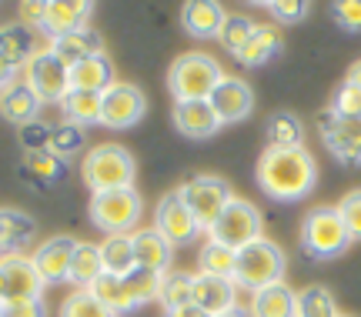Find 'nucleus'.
Wrapping results in <instances>:
<instances>
[{
	"label": "nucleus",
	"instance_id": "obj_26",
	"mask_svg": "<svg viewBox=\"0 0 361 317\" xmlns=\"http://www.w3.org/2000/svg\"><path fill=\"white\" fill-rule=\"evenodd\" d=\"M264 140H268V151H295L305 147V124L301 117L291 111H278L268 117L264 124Z\"/></svg>",
	"mask_w": 361,
	"mask_h": 317
},
{
	"label": "nucleus",
	"instance_id": "obj_53",
	"mask_svg": "<svg viewBox=\"0 0 361 317\" xmlns=\"http://www.w3.org/2000/svg\"><path fill=\"white\" fill-rule=\"evenodd\" d=\"M341 317H351V314H341Z\"/></svg>",
	"mask_w": 361,
	"mask_h": 317
},
{
	"label": "nucleus",
	"instance_id": "obj_19",
	"mask_svg": "<svg viewBox=\"0 0 361 317\" xmlns=\"http://www.w3.org/2000/svg\"><path fill=\"white\" fill-rule=\"evenodd\" d=\"M134 241V261L141 271H151V274H168L171 271V257H174V247H171L161 230L151 224V228H137L130 234Z\"/></svg>",
	"mask_w": 361,
	"mask_h": 317
},
{
	"label": "nucleus",
	"instance_id": "obj_6",
	"mask_svg": "<svg viewBox=\"0 0 361 317\" xmlns=\"http://www.w3.org/2000/svg\"><path fill=\"white\" fill-rule=\"evenodd\" d=\"M141 214H144V201L134 187L107 190V194H94L90 197V220L107 237H114V234H134L137 224H141Z\"/></svg>",
	"mask_w": 361,
	"mask_h": 317
},
{
	"label": "nucleus",
	"instance_id": "obj_29",
	"mask_svg": "<svg viewBox=\"0 0 361 317\" xmlns=\"http://www.w3.org/2000/svg\"><path fill=\"white\" fill-rule=\"evenodd\" d=\"M97 301H101L111 314H130L134 307H137V301H134V294H130V284H128V278H117V274H107L104 271L101 278L94 280L87 287Z\"/></svg>",
	"mask_w": 361,
	"mask_h": 317
},
{
	"label": "nucleus",
	"instance_id": "obj_33",
	"mask_svg": "<svg viewBox=\"0 0 361 317\" xmlns=\"http://www.w3.org/2000/svg\"><path fill=\"white\" fill-rule=\"evenodd\" d=\"M61 111H64V120L78 127H94L101 124V94H87V90H71L64 101H61Z\"/></svg>",
	"mask_w": 361,
	"mask_h": 317
},
{
	"label": "nucleus",
	"instance_id": "obj_31",
	"mask_svg": "<svg viewBox=\"0 0 361 317\" xmlns=\"http://www.w3.org/2000/svg\"><path fill=\"white\" fill-rule=\"evenodd\" d=\"M101 261L107 274H117V278H130L137 271V261H134V241L130 234H114V237H104L101 241Z\"/></svg>",
	"mask_w": 361,
	"mask_h": 317
},
{
	"label": "nucleus",
	"instance_id": "obj_28",
	"mask_svg": "<svg viewBox=\"0 0 361 317\" xmlns=\"http://www.w3.org/2000/svg\"><path fill=\"white\" fill-rule=\"evenodd\" d=\"M34 234H37L34 217H27L24 211H13V207H0V257L20 254V247Z\"/></svg>",
	"mask_w": 361,
	"mask_h": 317
},
{
	"label": "nucleus",
	"instance_id": "obj_42",
	"mask_svg": "<svg viewBox=\"0 0 361 317\" xmlns=\"http://www.w3.org/2000/svg\"><path fill=\"white\" fill-rule=\"evenodd\" d=\"M264 11H268L278 24H298V20L308 17L311 4H305V0H268Z\"/></svg>",
	"mask_w": 361,
	"mask_h": 317
},
{
	"label": "nucleus",
	"instance_id": "obj_21",
	"mask_svg": "<svg viewBox=\"0 0 361 317\" xmlns=\"http://www.w3.org/2000/svg\"><path fill=\"white\" fill-rule=\"evenodd\" d=\"M224 20H228V11L214 0H191L180 7V24L194 40H218Z\"/></svg>",
	"mask_w": 361,
	"mask_h": 317
},
{
	"label": "nucleus",
	"instance_id": "obj_49",
	"mask_svg": "<svg viewBox=\"0 0 361 317\" xmlns=\"http://www.w3.org/2000/svg\"><path fill=\"white\" fill-rule=\"evenodd\" d=\"M164 317H207L201 307H194V304H188V307H178V311H164Z\"/></svg>",
	"mask_w": 361,
	"mask_h": 317
},
{
	"label": "nucleus",
	"instance_id": "obj_7",
	"mask_svg": "<svg viewBox=\"0 0 361 317\" xmlns=\"http://www.w3.org/2000/svg\"><path fill=\"white\" fill-rule=\"evenodd\" d=\"M207 237L218 244H228L234 251H245L247 244H255L264 237V220L261 211L245 197H231V204L221 211V217L214 220V228L207 230Z\"/></svg>",
	"mask_w": 361,
	"mask_h": 317
},
{
	"label": "nucleus",
	"instance_id": "obj_18",
	"mask_svg": "<svg viewBox=\"0 0 361 317\" xmlns=\"http://www.w3.org/2000/svg\"><path fill=\"white\" fill-rule=\"evenodd\" d=\"M40 107H44V101L34 94V87L24 80V74H17V80L0 94V117L13 127L34 124L40 114Z\"/></svg>",
	"mask_w": 361,
	"mask_h": 317
},
{
	"label": "nucleus",
	"instance_id": "obj_35",
	"mask_svg": "<svg viewBox=\"0 0 361 317\" xmlns=\"http://www.w3.org/2000/svg\"><path fill=\"white\" fill-rule=\"evenodd\" d=\"M194 297V274H184V271H168L161 278V294L157 301L164 304V311H178V307H188Z\"/></svg>",
	"mask_w": 361,
	"mask_h": 317
},
{
	"label": "nucleus",
	"instance_id": "obj_46",
	"mask_svg": "<svg viewBox=\"0 0 361 317\" xmlns=\"http://www.w3.org/2000/svg\"><path fill=\"white\" fill-rule=\"evenodd\" d=\"M0 317H47V307H44V297H34V301H11V304L0 307Z\"/></svg>",
	"mask_w": 361,
	"mask_h": 317
},
{
	"label": "nucleus",
	"instance_id": "obj_39",
	"mask_svg": "<svg viewBox=\"0 0 361 317\" xmlns=\"http://www.w3.org/2000/svg\"><path fill=\"white\" fill-rule=\"evenodd\" d=\"M61 317H117V314H111L90 291H71V297H64V304H61Z\"/></svg>",
	"mask_w": 361,
	"mask_h": 317
},
{
	"label": "nucleus",
	"instance_id": "obj_52",
	"mask_svg": "<svg viewBox=\"0 0 361 317\" xmlns=\"http://www.w3.org/2000/svg\"><path fill=\"white\" fill-rule=\"evenodd\" d=\"M7 304V297H4V284H0V307Z\"/></svg>",
	"mask_w": 361,
	"mask_h": 317
},
{
	"label": "nucleus",
	"instance_id": "obj_15",
	"mask_svg": "<svg viewBox=\"0 0 361 317\" xmlns=\"http://www.w3.org/2000/svg\"><path fill=\"white\" fill-rule=\"evenodd\" d=\"M74 247H78V241L71 234H57V237H47L44 244H37V251L30 254V261H34L44 284H64V280H71Z\"/></svg>",
	"mask_w": 361,
	"mask_h": 317
},
{
	"label": "nucleus",
	"instance_id": "obj_13",
	"mask_svg": "<svg viewBox=\"0 0 361 317\" xmlns=\"http://www.w3.org/2000/svg\"><path fill=\"white\" fill-rule=\"evenodd\" d=\"M0 284H4V297L7 304L11 301H34V297H44V280H40L37 267L30 257L24 254H7L0 257Z\"/></svg>",
	"mask_w": 361,
	"mask_h": 317
},
{
	"label": "nucleus",
	"instance_id": "obj_11",
	"mask_svg": "<svg viewBox=\"0 0 361 317\" xmlns=\"http://www.w3.org/2000/svg\"><path fill=\"white\" fill-rule=\"evenodd\" d=\"M318 130H322L324 147L335 154V161L345 167L361 164V117H338L331 107L318 117Z\"/></svg>",
	"mask_w": 361,
	"mask_h": 317
},
{
	"label": "nucleus",
	"instance_id": "obj_30",
	"mask_svg": "<svg viewBox=\"0 0 361 317\" xmlns=\"http://www.w3.org/2000/svg\"><path fill=\"white\" fill-rule=\"evenodd\" d=\"M104 274V261H101V244L78 241L74 257H71V284L78 291H87L94 280Z\"/></svg>",
	"mask_w": 361,
	"mask_h": 317
},
{
	"label": "nucleus",
	"instance_id": "obj_8",
	"mask_svg": "<svg viewBox=\"0 0 361 317\" xmlns=\"http://www.w3.org/2000/svg\"><path fill=\"white\" fill-rule=\"evenodd\" d=\"M20 74H24V80L34 87V94H37L44 104H61L67 94H71V67H67L51 47H40V51L27 61V67Z\"/></svg>",
	"mask_w": 361,
	"mask_h": 317
},
{
	"label": "nucleus",
	"instance_id": "obj_22",
	"mask_svg": "<svg viewBox=\"0 0 361 317\" xmlns=\"http://www.w3.org/2000/svg\"><path fill=\"white\" fill-rule=\"evenodd\" d=\"M284 47V37H281V27L278 24H258V30L251 34L241 51L234 54V61L241 67H264L268 61H274Z\"/></svg>",
	"mask_w": 361,
	"mask_h": 317
},
{
	"label": "nucleus",
	"instance_id": "obj_25",
	"mask_svg": "<svg viewBox=\"0 0 361 317\" xmlns=\"http://www.w3.org/2000/svg\"><path fill=\"white\" fill-rule=\"evenodd\" d=\"M251 317H295L298 314V291H291L288 284H274L264 291L251 294V304H247Z\"/></svg>",
	"mask_w": 361,
	"mask_h": 317
},
{
	"label": "nucleus",
	"instance_id": "obj_12",
	"mask_svg": "<svg viewBox=\"0 0 361 317\" xmlns=\"http://www.w3.org/2000/svg\"><path fill=\"white\" fill-rule=\"evenodd\" d=\"M154 228L161 230V237L171 244V247H184L191 244L197 234H204V228L197 224V217L191 214V207L184 204L178 190H171L161 197V204L154 207Z\"/></svg>",
	"mask_w": 361,
	"mask_h": 317
},
{
	"label": "nucleus",
	"instance_id": "obj_40",
	"mask_svg": "<svg viewBox=\"0 0 361 317\" xmlns=\"http://www.w3.org/2000/svg\"><path fill=\"white\" fill-rule=\"evenodd\" d=\"M161 278H164V274H151V271H141V267H137V271L128 278L130 294H134L137 307L157 301V294H161Z\"/></svg>",
	"mask_w": 361,
	"mask_h": 317
},
{
	"label": "nucleus",
	"instance_id": "obj_20",
	"mask_svg": "<svg viewBox=\"0 0 361 317\" xmlns=\"http://www.w3.org/2000/svg\"><path fill=\"white\" fill-rule=\"evenodd\" d=\"M174 127L184 137L204 140V137H214L224 124L218 120L211 101H184V104H174Z\"/></svg>",
	"mask_w": 361,
	"mask_h": 317
},
{
	"label": "nucleus",
	"instance_id": "obj_4",
	"mask_svg": "<svg viewBox=\"0 0 361 317\" xmlns=\"http://www.w3.org/2000/svg\"><path fill=\"white\" fill-rule=\"evenodd\" d=\"M351 234L338 207H314L301 220V251L314 261H335L351 247Z\"/></svg>",
	"mask_w": 361,
	"mask_h": 317
},
{
	"label": "nucleus",
	"instance_id": "obj_16",
	"mask_svg": "<svg viewBox=\"0 0 361 317\" xmlns=\"http://www.w3.org/2000/svg\"><path fill=\"white\" fill-rule=\"evenodd\" d=\"M90 7L87 0H47L44 4V20H40V34H47L51 40H61L74 30H84L90 27Z\"/></svg>",
	"mask_w": 361,
	"mask_h": 317
},
{
	"label": "nucleus",
	"instance_id": "obj_51",
	"mask_svg": "<svg viewBox=\"0 0 361 317\" xmlns=\"http://www.w3.org/2000/svg\"><path fill=\"white\" fill-rule=\"evenodd\" d=\"M221 317H251L247 311H241V307H234V311H228V314H221Z\"/></svg>",
	"mask_w": 361,
	"mask_h": 317
},
{
	"label": "nucleus",
	"instance_id": "obj_45",
	"mask_svg": "<svg viewBox=\"0 0 361 317\" xmlns=\"http://www.w3.org/2000/svg\"><path fill=\"white\" fill-rule=\"evenodd\" d=\"M51 127L54 124H27L20 127V140H24V147L27 154H34V151H47V144H51Z\"/></svg>",
	"mask_w": 361,
	"mask_h": 317
},
{
	"label": "nucleus",
	"instance_id": "obj_34",
	"mask_svg": "<svg viewBox=\"0 0 361 317\" xmlns=\"http://www.w3.org/2000/svg\"><path fill=\"white\" fill-rule=\"evenodd\" d=\"M64 170H67V161H61L51 151H34V154H27V161H24V174L37 187H54L57 180L64 178Z\"/></svg>",
	"mask_w": 361,
	"mask_h": 317
},
{
	"label": "nucleus",
	"instance_id": "obj_24",
	"mask_svg": "<svg viewBox=\"0 0 361 317\" xmlns=\"http://www.w3.org/2000/svg\"><path fill=\"white\" fill-rule=\"evenodd\" d=\"M117 84L114 74V61L107 54H97V57H87L84 63L71 67V90H87V94H104L107 87Z\"/></svg>",
	"mask_w": 361,
	"mask_h": 317
},
{
	"label": "nucleus",
	"instance_id": "obj_48",
	"mask_svg": "<svg viewBox=\"0 0 361 317\" xmlns=\"http://www.w3.org/2000/svg\"><path fill=\"white\" fill-rule=\"evenodd\" d=\"M17 74H20V70H17V67H13V63L7 61L4 54H0V94H4V90L11 87L13 80H17Z\"/></svg>",
	"mask_w": 361,
	"mask_h": 317
},
{
	"label": "nucleus",
	"instance_id": "obj_27",
	"mask_svg": "<svg viewBox=\"0 0 361 317\" xmlns=\"http://www.w3.org/2000/svg\"><path fill=\"white\" fill-rule=\"evenodd\" d=\"M51 51L57 54L67 67H78V63H84L87 57L104 54V44L94 27H84V30H74V34H67V37H61V40H51Z\"/></svg>",
	"mask_w": 361,
	"mask_h": 317
},
{
	"label": "nucleus",
	"instance_id": "obj_9",
	"mask_svg": "<svg viewBox=\"0 0 361 317\" xmlns=\"http://www.w3.org/2000/svg\"><path fill=\"white\" fill-rule=\"evenodd\" d=\"M178 194L184 197V204L191 207V214L197 217V224L204 230L214 228V220L221 217V211L231 204V187H228V180L214 178V174H197L191 178L188 184H180Z\"/></svg>",
	"mask_w": 361,
	"mask_h": 317
},
{
	"label": "nucleus",
	"instance_id": "obj_17",
	"mask_svg": "<svg viewBox=\"0 0 361 317\" xmlns=\"http://www.w3.org/2000/svg\"><path fill=\"white\" fill-rule=\"evenodd\" d=\"M194 307H201L207 317H221L238 307V284L228 278H211V274H194Z\"/></svg>",
	"mask_w": 361,
	"mask_h": 317
},
{
	"label": "nucleus",
	"instance_id": "obj_50",
	"mask_svg": "<svg viewBox=\"0 0 361 317\" xmlns=\"http://www.w3.org/2000/svg\"><path fill=\"white\" fill-rule=\"evenodd\" d=\"M345 80H348V84H355V87H361V61H355L348 67V77H345Z\"/></svg>",
	"mask_w": 361,
	"mask_h": 317
},
{
	"label": "nucleus",
	"instance_id": "obj_3",
	"mask_svg": "<svg viewBox=\"0 0 361 317\" xmlns=\"http://www.w3.org/2000/svg\"><path fill=\"white\" fill-rule=\"evenodd\" d=\"M134 154L121 144H97L84 154V164H80V178L94 194H107V190H121V187H134Z\"/></svg>",
	"mask_w": 361,
	"mask_h": 317
},
{
	"label": "nucleus",
	"instance_id": "obj_5",
	"mask_svg": "<svg viewBox=\"0 0 361 317\" xmlns=\"http://www.w3.org/2000/svg\"><path fill=\"white\" fill-rule=\"evenodd\" d=\"M284 267H288V257H284L281 244H274L271 237H261V241L247 244L245 251H238L234 284H238V287H247L251 294H258V291H264V287L281 284Z\"/></svg>",
	"mask_w": 361,
	"mask_h": 317
},
{
	"label": "nucleus",
	"instance_id": "obj_14",
	"mask_svg": "<svg viewBox=\"0 0 361 317\" xmlns=\"http://www.w3.org/2000/svg\"><path fill=\"white\" fill-rule=\"evenodd\" d=\"M211 107H214L221 124H241L255 111V90H251V84H247L245 77L228 74L214 87V94H211Z\"/></svg>",
	"mask_w": 361,
	"mask_h": 317
},
{
	"label": "nucleus",
	"instance_id": "obj_44",
	"mask_svg": "<svg viewBox=\"0 0 361 317\" xmlns=\"http://www.w3.org/2000/svg\"><path fill=\"white\" fill-rule=\"evenodd\" d=\"M331 13H335L341 30L361 34V0H338V4H331Z\"/></svg>",
	"mask_w": 361,
	"mask_h": 317
},
{
	"label": "nucleus",
	"instance_id": "obj_47",
	"mask_svg": "<svg viewBox=\"0 0 361 317\" xmlns=\"http://www.w3.org/2000/svg\"><path fill=\"white\" fill-rule=\"evenodd\" d=\"M17 17H20V24L40 30V20H44V4H40V0H24V4L17 7Z\"/></svg>",
	"mask_w": 361,
	"mask_h": 317
},
{
	"label": "nucleus",
	"instance_id": "obj_43",
	"mask_svg": "<svg viewBox=\"0 0 361 317\" xmlns=\"http://www.w3.org/2000/svg\"><path fill=\"white\" fill-rule=\"evenodd\" d=\"M331 111H335L338 117H361V87H355V84H341V87L335 90V97H331Z\"/></svg>",
	"mask_w": 361,
	"mask_h": 317
},
{
	"label": "nucleus",
	"instance_id": "obj_32",
	"mask_svg": "<svg viewBox=\"0 0 361 317\" xmlns=\"http://www.w3.org/2000/svg\"><path fill=\"white\" fill-rule=\"evenodd\" d=\"M234 267H238V251L228 244H218L207 237V244L197 254V274H211V278H228L234 280Z\"/></svg>",
	"mask_w": 361,
	"mask_h": 317
},
{
	"label": "nucleus",
	"instance_id": "obj_37",
	"mask_svg": "<svg viewBox=\"0 0 361 317\" xmlns=\"http://www.w3.org/2000/svg\"><path fill=\"white\" fill-rule=\"evenodd\" d=\"M255 30H258V20H251L247 13H228V20H224V27H221V34H218V44L234 57L251 40Z\"/></svg>",
	"mask_w": 361,
	"mask_h": 317
},
{
	"label": "nucleus",
	"instance_id": "obj_10",
	"mask_svg": "<svg viewBox=\"0 0 361 317\" xmlns=\"http://www.w3.org/2000/svg\"><path fill=\"white\" fill-rule=\"evenodd\" d=\"M101 127H111V130H128V127H137L147 114V97L137 84L130 80H117L114 87H107L101 94Z\"/></svg>",
	"mask_w": 361,
	"mask_h": 317
},
{
	"label": "nucleus",
	"instance_id": "obj_2",
	"mask_svg": "<svg viewBox=\"0 0 361 317\" xmlns=\"http://www.w3.org/2000/svg\"><path fill=\"white\" fill-rule=\"evenodd\" d=\"M224 70L221 63L204 51H191V54H180L178 61L171 63L168 70V90L174 104L184 101H211V94L224 80Z\"/></svg>",
	"mask_w": 361,
	"mask_h": 317
},
{
	"label": "nucleus",
	"instance_id": "obj_41",
	"mask_svg": "<svg viewBox=\"0 0 361 317\" xmlns=\"http://www.w3.org/2000/svg\"><path fill=\"white\" fill-rule=\"evenodd\" d=\"M338 214L345 220V228H348L351 241H361V187L348 190L341 204H338Z\"/></svg>",
	"mask_w": 361,
	"mask_h": 317
},
{
	"label": "nucleus",
	"instance_id": "obj_23",
	"mask_svg": "<svg viewBox=\"0 0 361 317\" xmlns=\"http://www.w3.org/2000/svg\"><path fill=\"white\" fill-rule=\"evenodd\" d=\"M37 51H40V37H37L34 27L20 24V20L0 27V54H4L17 70H24L27 61H30Z\"/></svg>",
	"mask_w": 361,
	"mask_h": 317
},
{
	"label": "nucleus",
	"instance_id": "obj_38",
	"mask_svg": "<svg viewBox=\"0 0 361 317\" xmlns=\"http://www.w3.org/2000/svg\"><path fill=\"white\" fill-rule=\"evenodd\" d=\"M47 151L57 154L61 161H67L71 154L84 151V127L71 124V120H61V124L51 127V144H47Z\"/></svg>",
	"mask_w": 361,
	"mask_h": 317
},
{
	"label": "nucleus",
	"instance_id": "obj_36",
	"mask_svg": "<svg viewBox=\"0 0 361 317\" xmlns=\"http://www.w3.org/2000/svg\"><path fill=\"white\" fill-rule=\"evenodd\" d=\"M295 317H341L338 314V301L335 294L314 284V287H305L298 291V314Z\"/></svg>",
	"mask_w": 361,
	"mask_h": 317
},
{
	"label": "nucleus",
	"instance_id": "obj_1",
	"mask_svg": "<svg viewBox=\"0 0 361 317\" xmlns=\"http://www.w3.org/2000/svg\"><path fill=\"white\" fill-rule=\"evenodd\" d=\"M318 184V164L308 147L295 151H264L258 161V187L278 204L305 201Z\"/></svg>",
	"mask_w": 361,
	"mask_h": 317
}]
</instances>
